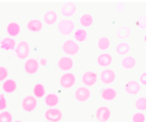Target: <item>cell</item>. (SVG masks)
<instances>
[{"instance_id": "1", "label": "cell", "mask_w": 148, "mask_h": 122, "mask_svg": "<svg viewBox=\"0 0 148 122\" xmlns=\"http://www.w3.org/2000/svg\"><path fill=\"white\" fill-rule=\"evenodd\" d=\"M15 55L18 59L26 60L30 54V46L27 41H20L15 48Z\"/></svg>"}, {"instance_id": "2", "label": "cell", "mask_w": 148, "mask_h": 122, "mask_svg": "<svg viewBox=\"0 0 148 122\" xmlns=\"http://www.w3.org/2000/svg\"><path fill=\"white\" fill-rule=\"evenodd\" d=\"M75 30V24L73 21L69 19H63L60 20V22L58 24V30L59 32L63 35V36H68Z\"/></svg>"}, {"instance_id": "3", "label": "cell", "mask_w": 148, "mask_h": 122, "mask_svg": "<svg viewBox=\"0 0 148 122\" xmlns=\"http://www.w3.org/2000/svg\"><path fill=\"white\" fill-rule=\"evenodd\" d=\"M62 51L68 56H75L79 52V45L74 40H66L62 44Z\"/></svg>"}, {"instance_id": "4", "label": "cell", "mask_w": 148, "mask_h": 122, "mask_svg": "<svg viewBox=\"0 0 148 122\" xmlns=\"http://www.w3.org/2000/svg\"><path fill=\"white\" fill-rule=\"evenodd\" d=\"M75 81H77V77L75 76V74L71 72L64 73L60 79V83L65 89H70L75 85Z\"/></svg>"}, {"instance_id": "5", "label": "cell", "mask_w": 148, "mask_h": 122, "mask_svg": "<svg viewBox=\"0 0 148 122\" xmlns=\"http://www.w3.org/2000/svg\"><path fill=\"white\" fill-rule=\"evenodd\" d=\"M62 112L58 108H48L45 113V117L49 122H60L62 118Z\"/></svg>"}, {"instance_id": "6", "label": "cell", "mask_w": 148, "mask_h": 122, "mask_svg": "<svg viewBox=\"0 0 148 122\" xmlns=\"http://www.w3.org/2000/svg\"><path fill=\"white\" fill-rule=\"evenodd\" d=\"M37 104H38L37 99L34 96H27L22 100V104L21 105H22L23 110H25L26 112H32V111H34L36 109Z\"/></svg>"}, {"instance_id": "7", "label": "cell", "mask_w": 148, "mask_h": 122, "mask_svg": "<svg viewBox=\"0 0 148 122\" xmlns=\"http://www.w3.org/2000/svg\"><path fill=\"white\" fill-rule=\"evenodd\" d=\"M81 81L86 87H92L97 81V74L93 71H86L81 77Z\"/></svg>"}, {"instance_id": "8", "label": "cell", "mask_w": 148, "mask_h": 122, "mask_svg": "<svg viewBox=\"0 0 148 122\" xmlns=\"http://www.w3.org/2000/svg\"><path fill=\"white\" fill-rule=\"evenodd\" d=\"M75 98L79 102H85L91 98V90L86 86H80L75 93Z\"/></svg>"}, {"instance_id": "9", "label": "cell", "mask_w": 148, "mask_h": 122, "mask_svg": "<svg viewBox=\"0 0 148 122\" xmlns=\"http://www.w3.org/2000/svg\"><path fill=\"white\" fill-rule=\"evenodd\" d=\"M40 63L39 61L35 58H28L24 63V69L27 74L33 75L39 70Z\"/></svg>"}, {"instance_id": "10", "label": "cell", "mask_w": 148, "mask_h": 122, "mask_svg": "<svg viewBox=\"0 0 148 122\" xmlns=\"http://www.w3.org/2000/svg\"><path fill=\"white\" fill-rule=\"evenodd\" d=\"M58 65H59L60 70L68 72V71H70L74 66V60L69 56L60 57V59L59 60V62H58Z\"/></svg>"}, {"instance_id": "11", "label": "cell", "mask_w": 148, "mask_h": 122, "mask_svg": "<svg viewBox=\"0 0 148 122\" xmlns=\"http://www.w3.org/2000/svg\"><path fill=\"white\" fill-rule=\"evenodd\" d=\"M111 112L109 107L107 106H101L96 110L95 116L100 122H107L110 118Z\"/></svg>"}, {"instance_id": "12", "label": "cell", "mask_w": 148, "mask_h": 122, "mask_svg": "<svg viewBox=\"0 0 148 122\" xmlns=\"http://www.w3.org/2000/svg\"><path fill=\"white\" fill-rule=\"evenodd\" d=\"M116 75L112 69H104L100 73V80L104 84H110L115 81Z\"/></svg>"}, {"instance_id": "13", "label": "cell", "mask_w": 148, "mask_h": 122, "mask_svg": "<svg viewBox=\"0 0 148 122\" xmlns=\"http://www.w3.org/2000/svg\"><path fill=\"white\" fill-rule=\"evenodd\" d=\"M77 12V6L74 2H66L61 7V14L65 17L73 16Z\"/></svg>"}, {"instance_id": "14", "label": "cell", "mask_w": 148, "mask_h": 122, "mask_svg": "<svg viewBox=\"0 0 148 122\" xmlns=\"http://www.w3.org/2000/svg\"><path fill=\"white\" fill-rule=\"evenodd\" d=\"M125 90L129 95H137L140 91V85L136 81H129L125 83Z\"/></svg>"}, {"instance_id": "15", "label": "cell", "mask_w": 148, "mask_h": 122, "mask_svg": "<svg viewBox=\"0 0 148 122\" xmlns=\"http://www.w3.org/2000/svg\"><path fill=\"white\" fill-rule=\"evenodd\" d=\"M44 26H42V21H40L39 19H31L30 21H28L27 24V28L30 32H34V33H37V32H40Z\"/></svg>"}, {"instance_id": "16", "label": "cell", "mask_w": 148, "mask_h": 122, "mask_svg": "<svg viewBox=\"0 0 148 122\" xmlns=\"http://www.w3.org/2000/svg\"><path fill=\"white\" fill-rule=\"evenodd\" d=\"M16 87H17L16 81L12 80V79H7L2 83L3 91L7 93V94H12V93H13L16 90Z\"/></svg>"}, {"instance_id": "17", "label": "cell", "mask_w": 148, "mask_h": 122, "mask_svg": "<svg viewBox=\"0 0 148 122\" xmlns=\"http://www.w3.org/2000/svg\"><path fill=\"white\" fill-rule=\"evenodd\" d=\"M16 41L12 37H5L1 40L0 43V48L5 50H15L16 48Z\"/></svg>"}, {"instance_id": "18", "label": "cell", "mask_w": 148, "mask_h": 122, "mask_svg": "<svg viewBox=\"0 0 148 122\" xmlns=\"http://www.w3.org/2000/svg\"><path fill=\"white\" fill-rule=\"evenodd\" d=\"M117 96V92L114 88L108 87L105 88L104 90L101 92V98H102L105 101H111Z\"/></svg>"}, {"instance_id": "19", "label": "cell", "mask_w": 148, "mask_h": 122, "mask_svg": "<svg viewBox=\"0 0 148 122\" xmlns=\"http://www.w3.org/2000/svg\"><path fill=\"white\" fill-rule=\"evenodd\" d=\"M111 63H112V57L109 53H102L97 58V63L101 67L110 66Z\"/></svg>"}, {"instance_id": "20", "label": "cell", "mask_w": 148, "mask_h": 122, "mask_svg": "<svg viewBox=\"0 0 148 122\" xmlns=\"http://www.w3.org/2000/svg\"><path fill=\"white\" fill-rule=\"evenodd\" d=\"M59 102H60V98L55 93H49L45 98V103L48 107H50V108L56 107L58 104H59Z\"/></svg>"}, {"instance_id": "21", "label": "cell", "mask_w": 148, "mask_h": 122, "mask_svg": "<svg viewBox=\"0 0 148 122\" xmlns=\"http://www.w3.org/2000/svg\"><path fill=\"white\" fill-rule=\"evenodd\" d=\"M21 31V27L17 22H10L7 26V32L10 35V37H16L19 35Z\"/></svg>"}, {"instance_id": "22", "label": "cell", "mask_w": 148, "mask_h": 122, "mask_svg": "<svg viewBox=\"0 0 148 122\" xmlns=\"http://www.w3.org/2000/svg\"><path fill=\"white\" fill-rule=\"evenodd\" d=\"M58 20V14L55 10H48L46 12L44 15V21L46 25L51 26V25L55 24Z\"/></svg>"}, {"instance_id": "23", "label": "cell", "mask_w": 148, "mask_h": 122, "mask_svg": "<svg viewBox=\"0 0 148 122\" xmlns=\"http://www.w3.org/2000/svg\"><path fill=\"white\" fill-rule=\"evenodd\" d=\"M88 38V33L84 28H78L74 32V39L77 42H85Z\"/></svg>"}, {"instance_id": "24", "label": "cell", "mask_w": 148, "mask_h": 122, "mask_svg": "<svg viewBox=\"0 0 148 122\" xmlns=\"http://www.w3.org/2000/svg\"><path fill=\"white\" fill-rule=\"evenodd\" d=\"M136 65V59L132 56H126L122 60V66L125 69H132Z\"/></svg>"}, {"instance_id": "25", "label": "cell", "mask_w": 148, "mask_h": 122, "mask_svg": "<svg viewBox=\"0 0 148 122\" xmlns=\"http://www.w3.org/2000/svg\"><path fill=\"white\" fill-rule=\"evenodd\" d=\"M45 88L44 84L42 83H37L35 84L34 88H33V95L36 99H42L44 98L45 95Z\"/></svg>"}, {"instance_id": "26", "label": "cell", "mask_w": 148, "mask_h": 122, "mask_svg": "<svg viewBox=\"0 0 148 122\" xmlns=\"http://www.w3.org/2000/svg\"><path fill=\"white\" fill-rule=\"evenodd\" d=\"M79 23H80V25L82 27L89 28L92 25L93 18H92V16L91 15V14H88V13L83 14V15H81L80 18H79Z\"/></svg>"}, {"instance_id": "27", "label": "cell", "mask_w": 148, "mask_h": 122, "mask_svg": "<svg viewBox=\"0 0 148 122\" xmlns=\"http://www.w3.org/2000/svg\"><path fill=\"white\" fill-rule=\"evenodd\" d=\"M130 50V45L127 43H120L116 46V52L119 55H125Z\"/></svg>"}, {"instance_id": "28", "label": "cell", "mask_w": 148, "mask_h": 122, "mask_svg": "<svg viewBox=\"0 0 148 122\" xmlns=\"http://www.w3.org/2000/svg\"><path fill=\"white\" fill-rule=\"evenodd\" d=\"M135 107L139 111H145L147 109V99L145 96H140L135 101Z\"/></svg>"}, {"instance_id": "29", "label": "cell", "mask_w": 148, "mask_h": 122, "mask_svg": "<svg viewBox=\"0 0 148 122\" xmlns=\"http://www.w3.org/2000/svg\"><path fill=\"white\" fill-rule=\"evenodd\" d=\"M97 46L100 50H107L108 48H110V39L108 37H102L98 40V43H97Z\"/></svg>"}, {"instance_id": "30", "label": "cell", "mask_w": 148, "mask_h": 122, "mask_svg": "<svg viewBox=\"0 0 148 122\" xmlns=\"http://www.w3.org/2000/svg\"><path fill=\"white\" fill-rule=\"evenodd\" d=\"M130 28L127 27H122L121 28H119V30L117 31V37L119 39H126L129 35H130Z\"/></svg>"}, {"instance_id": "31", "label": "cell", "mask_w": 148, "mask_h": 122, "mask_svg": "<svg viewBox=\"0 0 148 122\" xmlns=\"http://www.w3.org/2000/svg\"><path fill=\"white\" fill-rule=\"evenodd\" d=\"M0 122H12V114L9 111H3L0 113Z\"/></svg>"}, {"instance_id": "32", "label": "cell", "mask_w": 148, "mask_h": 122, "mask_svg": "<svg viewBox=\"0 0 148 122\" xmlns=\"http://www.w3.org/2000/svg\"><path fill=\"white\" fill-rule=\"evenodd\" d=\"M137 26L142 30H146L147 28V17L145 15H142L137 20Z\"/></svg>"}, {"instance_id": "33", "label": "cell", "mask_w": 148, "mask_h": 122, "mask_svg": "<svg viewBox=\"0 0 148 122\" xmlns=\"http://www.w3.org/2000/svg\"><path fill=\"white\" fill-rule=\"evenodd\" d=\"M145 116L143 113H135L132 116V122H144Z\"/></svg>"}, {"instance_id": "34", "label": "cell", "mask_w": 148, "mask_h": 122, "mask_svg": "<svg viewBox=\"0 0 148 122\" xmlns=\"http://www.w3.org/2000/svg\"><path fill=\"white\" fill-rule=\"evenodd\" d=\"M8 74H9L8 69L5 66L0 65V81H4L5 80H7Z\"/></svg>"}, {"instance_id": "35", "label": "cell", "mask_w": 148, "mask_h": 122, "mask_svg": "<svg viewBox=\"0 0 148 122\" xmlns=\"http://www.w3.org/2000/svg\"><path fill=\"white\" fill-rule=\"evenodd\" d=\"M7 108V100L5 98V95L0 94V111H4Z\"/></svg>"}, {"instance_id": "36", "label": "cell", "mask_w": 148, "mask_h": 122, "mask_svg": "<svg viewBox=\"0 0 148 122\" xmlns=\"http://www.w3.org/2000/svg\"><path fill=\"white\" fill-rule=\"evenodd\" d=\"M140 83L143 84V85L147 84V72H144V73H143L142 75H140Z\"/></svg>"}, {"instance_id": "37", "label": "cell", "mask_w": 148, "mask_h": 122, "mask_svg": "<svg viewBox=\"0 0 148 122\" xmlns=\"http://www.w3.org/2000/svg\"><path fill=\"white\" fill-rule=\"evenodd\" d=\"M116 8H117V10H118V12H124V9H125V4L123 2H118L117 3V6H116Z\"/></svg>"}, {"instance_id": "38", "label": "cell", "mask_w": 148, "mask_h": 122, "mask_svg": "<svg viewBox=\"0 0 148 122\" xmlns=\"http://www.w3.org/2000/svg\"><path fill=\"white\" fill-rule=\"evenodd\" d=\"M39 63H40V64H42V65H45V64L47 63V60L45 59V58H42L41 60H40Z\"/></svg>"}, {"instance_id": "39", "label": "cell", "mask_w": 148, "mask_h": 122, "mask_svg": "<svg viewBox=\"0 0 148 122\" xmlns=\"http://www.w3.org/2000/svg\"><path fill=\"white\" fill-rule=\"evenodd\" d=\"M144 41H145V43H147V35H145V37H144Z\"/></svg>"}, {"instance_id": "40", "label": "cell", "mask_w": 148, "mask_h": 122, "mask_svg": "<svg viewBox=\"0 0 148 122\" xmlns=\"http://www.w3.org/2000/svg\"><path fill=\"white\" fill-rule=\"evenodd\" d=\"M14 122H23V121H21V120H16V121H14Z\"/></svg>"}, {"instance_id": "41", "label": "cell", "mask_w": 148, "mask_h": 122, "mask_svg": "<svg viewBox=\"0 0 148 122\" xmlns=\"http://www.w3.org/2000/svg\"><path fill=\"white\" fill-rule=\"evenodd\" d=\"M0 43H1V39H0Z\"/></svg>"}, {"instance_id": "42", "label": "cell", "mask_w": 148, "mask_h": 122, "mask_svg": "<svg viewBox=\"0 0 148 122\" xmlns=\"http://www.w3.org/2000/svg\"><path fill=\"white\" fill-rule=\"evenodd\" d=\"M48 122H49V121H48Z\"/></svg>"}]
</instances>
